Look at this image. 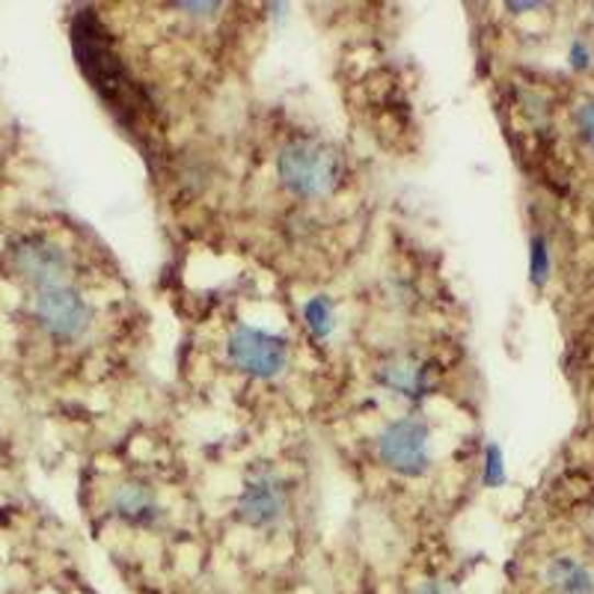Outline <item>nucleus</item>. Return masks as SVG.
<instances>
[{
    "instance_id": "obj_1",
    "label": "nucleus",
    "mask_w": 594,
    "mask_h": 594,
    "mask_svg": "<svg viewBox=\"0 0 594 594\" xmlns=\"http://www.w3.org/2000/svg\"><path fill=\"white\" fill-rule=\"evenodd\" d=\"M71 42H75V57L81 63L83 75L90 78L96 92L101 99L111 104L116 116L122 120V111H128L137 120L132 101H134V83L128 78V71L120 63V57L113 54L108 33L96 19V12L83 10L78 12V19L71 24ZM137 104V101H134Z\"/></svg>"
},
{
    "instance_id": "obj_2",
    "label": "nucleus",
    "mask_w": 594,
    "mask_h": 594,
    "mask_svg": "<svg viewBox=\"0 0 594 594\" xmlns=\"http://www.w3.org/2000/svg\"><path fill=\"white\" fill-rule=\"evenodd\" d=\"M345 161L339 149L315 137L289 141L277 155V176L280 184L301 200H322L330 197L343 182Z\"/></svg>"
},
{
    "instance_id": "obj_3",
    "label": "nucleus",
    "mask_w": 594,
    "mask_h": 594,
    "mask_svg": "<svg viewBox=\"0 0 594 594\" xmlns=\"http://www.w3.org/2000/svg\"><path fill=\"white\" fill-rule=\"evenodd\" d=\"M432 428L423 416H402L386 425L378 437V455L381 461L399 475L419 479L432 467Z\"/></svg>"
},
{
    "instance_id": "obj_4",
    "label": "nucleus",
    "mask_w": 594,
    "mask_h": 594,
    "mask_svg": "<svg viewBox=\"0 0 594 594\" xmlns=\"http://www.w3.org/2000/svg\"><path fill=\"white\" fill-rule=\"evenodd\" d=\"M226 354L235 363V369H242L250 378H277L289 363V339L277 336V333H265L259 327H247L242 324L238 330L229 336Z\"/></svg>"
},
{
    "instance_id": "obj_5",
    "label": "nucleus",
    "mask_w": 594,
    "mask_h": 594,
    "mask_svg": "<svg viewBox=\"0 0 594 594\" xmlns=\"http://www.w3.org/2000/svg\"><path fill=\"white\" fill-rule=\"evenodd\" d=\"M33 313H36L42 330L54 336L57 343H75L90 324V306L66 282L42 289L36 294V303H33Z\"/></svg>"
},
{
    "instance_id": "obj_6",
    "label": "nucleus",
    "mask_w": 594,
    "mask_h": 594,
    "mask_svg": "<svg viewBox=\"0 0 594 594\" xmlns=\"http://www.w3.org/2000/svg\"><path fill=\"white\" fill-rule=\"evenodd\" d=\"M289 491L292 487L277 470H268V467L256 470L244 484L238 505H235L238 520L247 526H256V529L277 524L282 512H285V505H289Z\"/></svg>"
},
{
    "instance_id": "obj_7",
    "label": "nucleus",
    "mask_w": 594,
    "mask_h": 594,
    "mask_svg": "<svg viewBox=\"0 0 594 594\" xmlns=\"http://www.w3.org/2000/svg\"><path fill=\"white\" fill-rule=\"evenodd\" d=\"M12 262L15 271L24 280L36 285V289H51V285H63V277L69 271V259L63 247H57L48 238H24V242L12 250Z\"/></svg>"
},
{
    "instance_id": "obj_8",
    "label": "nucleus",
    "mask_w": 594,
    "mask_h": 594,
    "mask_svg": "<svg viewBox=\"0 0 594 594\" xmlns=\"http://www.w3.org/2000/svg\"><path fill=\"white\" fill-rule=\"evenodd\" d=\"M378 381L395 395H404V399H411V402H419L423 395L432 393V369L423 360H416V357H395L393 363L381 366V372H378Z\"/></svg>"
},
{
    "instance_id": "obj_9",
    "label": "nucleus",
    "mask_w": 594,
    "mask_h": 594,
    "mask_svg": "<svg viewBox=\"0 0 594 594\" xmlns=\"http://www.w3.org/2000/svg\"><path fill=\"white\" fill-rule=\"evenodd\" d=\"M545 583L553 594H594V574L574 556H556L545 571Z\"/></svg>"
},
{
    "instance_id": "obj_10",
    "label": "nucleus",
    "mask_w": 594,
    "mask_h": 594,
    "mask_svg": "<svg viewBox=\"0 0 594 594\" xmlns=\"http://www.w3.org/2000/svg\"><path fill=\"white\" fill-rule=\"evenodd\" d=\"M113 512L132 526H149L158 520V503L155 494L141 482H125L113 494Z\"/></svg>"
},
{
    "instance_id": "obj_11",
    "label": "nucleus",
    "mask_w": 594,
    "mask_h": 594,
    "mask_svg": "<svg viewBox=\"0 0 594 594\" xmlns=\"http://www.w3.org/2000/svg\"><path fill=\"white\" fill-rule=\"evenodd\" d=\"M303 322H306V327H310V333H313L315 339H327L333 333V327H336V315H333L330 298L318 294V298H310V301L303 303Z\"/></svg>"
},
{
    "instance_id": "obj_12",
    "label": "nucleus",
    "mask_w": 594,
    "mask_h": 594,
    "mask_svg": "<svg viewBox=\"0 0 594 594\" xmlns=\"http://www.w3.org/2000/svg\"><path fill=\"white\" fill-rule=\"evenodd\" d=\"M484 487H500L505 484V463L500 446H487L484 449V475H482Z\"/></svg>"
},
{
    "instance_id": "obj_13",
    "label": "nucleus",
    "mask_w": 594,
    "mask_h": 594,
    "mask_svg": "<svg viewBox=\"0 0 594 594\" xmlns=\"http://www.w3.org/2000/svg\"><path fill=\"white\" fill-rule=\"evenodd\" d=\"M529 271H533L535 285H545L547 273H550V253H547L545 238H533V259H529Z\"/></svg>"
},
{
    "instance_id": "obj_14",
    "label": "nucleus",
    "mask_w": 594,
    "mask_h": 594,
    "mask_svg": "<svg viewBox=\"0 0 594 594\" xmlns=\"http://www.w3.org/2000/svg\"><path fill=\"white\" fill-rule=\"evenodd\" d=\"M576 128H580V137L585 141V146L594 152V101H585L576 111Z\"/></svg>"
},
{
    "instance_id": "obj_15",
    "label": "nucleus",
    "mask_w": 594,
    "mask_h": 594,
    "mask_svg": "<svg viewBox=\"0 0 594 594\" xmlns=\"http://www.w3.org/2000/svg\"><path fill=\"white\" fill-rule=\"evenodd\" d=\"M571 63H574L576 69L589 66V48H585L583 42H574V45H571Z\"/></svg>"
},
{
    "instance_id": "obj_16",
    "label": "nucleus",
    "mask_w": 594,
    "mask_h": 594,
    "mask_svg": "<svg viewBox=\"0 0 594 594\" xmlns=\"http://www.w3.org/2000/svg\"><path fill=\"white\" fill-rule=\"evenodd\" d=\"M179 10L193 12V15H205V12L221 10V3H179Z\"/></svg>"
},
{
    "instance_id": "obj_17",
    "label": "nucleus",
    "mask_w": 594,
    "mask_h": 594,
    "mask_svg": "<svg viewBox=\"0 0 594 594\" xmlns=\"http://www.w3.org/2000/svg\"><path fill=\"white\" fill-rule=\"evenodd\" d=\"M416 594H452V592H449V589H446V585H440V583H425Z\"/></svg>"
},
{
    "instance_id": "obj_18",
    "label": "nucleus",
    "mask_w": 594,
    "mask_h": 594,
    "mask_svg": "<svg viewBox=\"0 0 594 594\" xmlns=\"http://www.w3.org/2000/svg\"><path fill=\"white\" fill-rule=\"evenodd\" d=\"M541 3H508V10L512 12H524V10H538Z\"/></svg>"
}]
</instances>
